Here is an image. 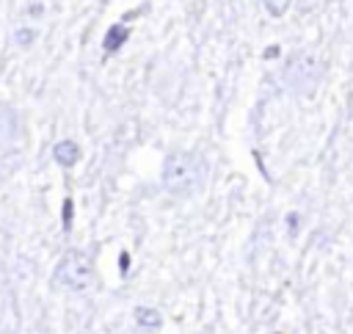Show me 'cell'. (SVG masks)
<instances>
[{
	"label": "cell",
	"instance_id": "obj_1",
	"mask_svg": "<svg viewBox=\"0 0 353 334\" xmlns=\"http://www.w3.org/2000/svg\"><path fill=\"white\" fill-rule=\"evenodd\" d=\"M207 182V163L193 152H171L163 163V188L176 199L199 193Z\"/></svg>",
	"mask_w": 353,
	"mask_h": 334
},
{
	"label": "cell",
	"instance_id": "obj_2",
	"mask_svg": "<svg viewBox=\"0 0 353 334\" xmlns=\"http://www.w3.org/2000/svg\"><path fill=\"white\" fill-rule=\"evenodd\" d=\"M52 279H55V284H61V287H66L72 293H83V290H88L94 284V262H91V257L85 251L69 248L58 259Z\"/></svg>",
	"mask_w": 353,
	"mask_h": 334
},
{
	"label": "cell",
	"instance_id": "obj_3",
	"mask_svg": "<svg viewBox=\"0 0 353 334\" xmlns=\"http://www.w3.org/2000/svg\"><path fill=\"white\" fill-rule=\"evenodd\" d=\"M323 77V66L312 52H295L290 55L287 66H284V83L287 88L298 91V94H312L317 88Z\"/></svg>",
	"mask_w": 353,
	"mask_h": 334
},
{
	"label": "cell",
	"instance_id": "obj_4",
	"mask_svg": "<svg viewBox=\"0 0 353 334\" xmlns=\"http://www.w3.org/2000/svg\"><path fill=\"white\" fill-rule=\"evenodd\" d=\"M19 135V119H17V110L6 102H0V146H8L14 144Z\"/></svg>",
	"mask_w": 353,
	"mask_h": 334
},
{
	"label": "cell",
	"instance_id": "obj_5",
	"mask_svg": "<svg viewBox=\"0 0 353 334\" xmlns=\"http://www.w3.org/2000/svg\"><path fill=\"white\" fill-rule=\"evenodd\" d=\"M52 157H55V163H58V166L72 168V166L80 160V146H77L74 141L63 138V141H58V144L52 146Z\"/></svg>",
	"mask_w": 353,
	"mask_h": 334
},
{
	"label": "cell",
	"instance_id": "obj_6",
	"mask_svg": "<svg viewBox=\"0 0 353 334\" xmlns=\"http://www.w3.org/2000/svg\"><path fill=\"white\" fill-rule=\"evenodd\" d=\"M135 323H138L141 331H149L152 334V331H157L163 326V315L154 306H135Z\"/></svg>",
	"mask_w": 353,
	"mask_h": 334
},
{
	"label": "cell",
	"instance_id": "obj_7",
	"mask_svg": "<svg viewBox=\"0 0 353 334\" xmlns=\"http://www.w3.org/2000/svg\"><path fill=\"white\" fill-rule=\"evenodd\" d=\"M127 36H130V30H127L124 25H113V28L105 33V39H102L105 52H116V50H121V44L127 41Z\"/></svg>",
	"mask_w": 353,
	"mask_h": 334
},
{
	"label": "cell",
	"instance_id": "obj_8",
	"mask_svg": "<svg viewBox=\"0 0 353 334\" xmlns=\"http://www.w3.org/2000/svg\"><path fill=\"white\" fill-rule=\"evenodd\" d=\"M262 3H265V8H268L270 17H284L290 11V3L292 0H262Z\"/></svg>",
	"mask_w": 353,
	"mask_h": 334
},
{
	"label": "cell",
	"instance_id": "obj_9",
	"mask_svg": "<svg viewBox=\"0 0 353 334\" xmlns=\"http://www.w3.org/2000/svg\"><path fill=\"white\" fill-rule=\"evenodd\" d=\"M33 39H36V30H30V28H19V30L14 33V41H17L19 47H28V44H33Z\"/></svg>",
	"mask_w": 353,
	"mask_h": 334
},
{
	"label": "cell",
	"instance_id": "obj_10",
	"mask_svg": "<svg viewBox=\"0 0 353 334\" xmlns=\"http://www.w3.org/2000/svg\"><path fill=\"white\" fill-rule=\"evenodd\" d=\"M127 334H149V331H127Z\"/></svg>",
	"mask_w": 353,
	"mask_h": 334
}]
</instances>
